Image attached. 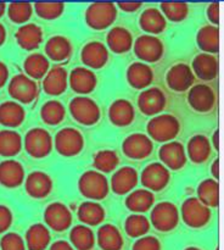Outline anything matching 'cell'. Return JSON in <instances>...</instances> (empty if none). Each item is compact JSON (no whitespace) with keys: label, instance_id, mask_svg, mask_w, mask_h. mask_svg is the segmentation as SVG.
Instances as JSON below:
<instances>
[{"label":"cell","instance_id":"obj_4","mask_svg":"<svg viewBox=\"0 0 224 250\" xmlns=\"http://www.w3.org/2000/svg\"><path fill=\"white\" fill-rule=\"evenodd\" d=\"M116 17L117 7L113 2H93L85 10V22L95 31L109 28Z\"/></svg>","mask_w":224,"mask_h":250},{"label":"cell","instance_id":"obj_15","mask_svg":"<svg viewBox=\"0 0 224 250\" xmlns=\"http://www.w3.org/2000/svg\"><path fill=\"white\" fill-rule=\"evenodd\" d=\"M166 95L160 88L152 87L143 90L138 97V106L145 116H156L166 107Z\"/></svg>","mask_w":224,"mask_h":250},{"label":"cell","instance_id":"obj_41","mask_svg":"<svg viewBox=\"0 0 224 250\" xmlns=\"http://www.w3.org/2000/svg\"><path fill=\"white\" fill-rule=\"evenodd\" d=\"M22 149V137L11 129L0 131V155L12 158Z\"/></svg>","mask_w":224,"mask_h":250},{"label":"cell","instance_id":"obj_21","mask_svg":"<svg viewBox=\"0 0 224 250\" xmlns=\"http://www.w3.org/2000/svg\"><path fill=\"white\" fill-rule=\"evenodd\" d=\"M138 181L139 176L135 168L131 167V166H123L112 175V192L117 195L127 194L135 188V186L138 185Z\"/></svg>","mask_w":224,"mask_h":250},{"label":"cell","instance_id":"obj_34","mask_svg":"<svg viewBox=\"0 0 224 250\" xmlns=\"http://www.w3.org/2000/svg\"><path fill=\"white\" fill-rule=\"evenodd\" d=\"M155 202V195L152 192L148 189H136L134 192L129 193L128 197L126 198L127 209L135 214H143V212L149 211Z\"/></svg>","mask_w":224,"mask_h":250},{"label":"cell","instance_id":"obj_33","mask_svg":"<svg viewBox=\"0 0 224 250\" xmlns=\"http://www.w3.org/2000/svg\"><path fill=\"white\" fill-rule=\"evenodd\" d=\"M45 54L50 60L61 62L67 60L72 54V44L63 36H54L46 42Z\"/></svg>","mask_w":224,"mask_h":250},{"label":"cell","instance_id":"obj_2","mask_svg":"<svg viewBox=\"0 0 224 250\" xmlns=\"http://www.w3.org/2000/svg\"><path fill=\"white\" fill-rule=\"evenodd\" d=\"M68 109L73 120L83 126H93L97 124L101 116V111L96 102L85 95L73 98L70 102Z\"/></svg>","mask_w":224,"mask_h":250},{"label":"cell","instance_id":"obj_25","mask_svg":"<svg viewBox=\"0 0 224 250\" xmlns=\"http://www.w3.org/2000/svg\"><path fill=\"white\" fill-rule=\"evenodd\" d=\"M127 81L134 89H145L152 83L153 70L144 62H133L127 68Z\"/></svg>","mask_w":224,"mask_h":250},{"label":"cell","instance_id":"obj_39","mask_svg":"<svg viewBox=\"0 0 224 250\" xmlns=\"http://www.w3.org/2000/svg\"><path fill=\"white\" fill-rule=\"evenodd\" d=\"M197 199L204 205L217 208L219 204V185L218 181L207 178L204 180L197 187Z\"/></svg>","mask_w":224,"mask_h":250},{"label":"cell","instance_id":"obj_38","mask_svg":"<svg viewBox=\"0 0 224 250\" xmlns=\"http://www.w3.org/2000/svg\"><path fill=\"white\" fill-rule=\"evenodd\" d=\"M49 67H50V63H49L48 58L43 54H31L23 61V68L26 76H28L32 80H40V78L45 77Z\"/></svg>","mask_w":224,"mask_h":250},{"label":"cell","instance_id":"obj_37","mask_svg":"<svg viewBox=\"0 0 224 250\" xmlns=\"http://www.w3.org/2000/svg\"><path fill=\"white\" fill-rule=\"evenodd\" d=\"M50 232L43 224H34L26 232V246L28 250H44L50 243Z\"/></svg>","mask_w":224,"mask_h":250},{"label":"cell","instance_id":"obj_16","mask_svg":"<svg viewBox=\"0 0 224 250\" xmlns=\"http://www.w3.org/2000/svg\"><path fill=\"white\" fill-rule=\"evenodd\" d=\"M161 164L168 170H180L187 164V153L185 148L179 142H168L165 143L158 150Z\"/></svg>","mask_w":224,"mask_h":250},{"label":"cell","instance_id":"obj_59","mask_svg":"<svg viewBox=\"0 0 224 250\" xmlns=\"http://www.w3.org/2000/svg\"><path fill=\"white\" fill-rule=\"evenodd\" d=\"M184 250H201V249L196 248V247H189V248H185Z\"/></svg>","mask_w":224,"mask_h":250},{"label":"cell","instance_id":"obj_18","mask_svg":"<svg viewBox=\"0 0 224 250\" xmlns=\"http://www.w3.org/2000/svg\"><path fill=\"white\" fill-rule=\"evenodd\" d=\"M68 84L75 93L85 95L96 88L97 78L90 68L75 67L68 75Z\"/></svg>","mask_w":224,"mask_h":250},{"label":"cell","instance_id":"obj_42","mask_svg":"<svg viewBox=\"0 0 224 250\" xmlns=\"http://www.w3.org/2000/svg\"><path fill=\"white\" fill-rule=\"evenodd\" d=\"M66 109L57 100H49L41 106L40 117L44 124L49 126H57L65 120Z\"/></svg>","mask_w":224,"mask_h":250},{"label":"cell","instance_id":"obj_19","mask_svg":"<svg viewBox=\"0 0 224 250\" xmlns=\"http://www.w3.org/2000/svg\"><path fill=\"white\" fill-rule=\"evenodd\" d=\"M80 60L87 68L99 70L109 61V51L101 42H89L80 51Z\"/></svg>","mask_w":224,"mask_h":250},{"label":"cell","instance_id":"obj_30","mask_svg":"<svg viewBox=\"0 0 224 250\" xmlns=\"http://www.w3.org/2000/svg\"><path fill=\"white\" fill-rule=\"evenodd\" d=\"M187 156L194 164H202L211 156L212 148L209 139L204 134H196L187 142Z\"/></svg>","mask_w":224,"mask_h":250},{"label":"cell","instance_id":"obj_14","mask_svg":"<svg viewBox=\"0 0 224 250\" xmlns=\"http://www.w3.org/2000/svg\"><path fill=\"white\" fill-rule=\"evenodd\" d=\"M189 105L200 114L211 111L216 105V93L207 84H195L187 94Z\"/></svg>","mask_w":224,"mask_h":250},{"label":"cell","instance_id":"obj_23","mask_svg":"<svg viewBox=\"0 0 224 250\" xmlns=\"http://www.w3.org/2000/svg\"><path fill=\"white\" fill-rule=\"evenodd\" d=\"M109 119L114 126L127 127L133 124L135 119V110L129 100L117 99L110 105Z\"/></svg>","mask_w":224,"mask_h":250},{"label":"cell","instance_id":"obj_13","mask_svg":"<svg viewBox=\"0 0 224 250\" xmlns=\"http://www.w3.org/2000/svg\"><path fill=\"white\" fill-rule=\"evenodd\" d=\"M153 143L150 137L144 133H133L127 137L122 143L124 155L133 160L145 159L152 153Z\"/></svg>","mask_w":224,"mask_h":250},{"label":"cell","instance_id":"obj_10","mask_svg":"<svg viewBox=\"0 0 224 250\" xmlns=\"http://www.w3.org/2000/svg\"><path fill=\"white\" fill-rule=\"evenodd\" d=\"M133 49L135 55L145 62H157L161 60L165 51L162 41L150 34H144L136 38L133 43Z\"/></svg>","mask_w":224,"mask_h":250},{"label":"cell","instance_id":"obj_29","mask_svg":"<svg viewBox=\"0 0 224 250\" xmlns=\"http://www.w3.org/2000/svg\"><path fill=\"white\" fill-rule=\"evenodd\" d=\"M139 26L151 36V34L162 33L167 26V22L160 10L156 7H148L141 12L139 17Z\"/></svg>","mask_w":224,"mask_h":250},{"label":"cell","instance_id":"obj_49","mask_svg":"<svg viewBox=\"0 0 224 250\" xmlns=\"http://www.w3.org/2000/svg\"><path fill=\"white\" fill-rule=\"evenodd\" d=\"M131 250H162V246L156 237L145 236L134 242Z\"/></svg>","mask_w":224,"mask_h":250},{"label":"cell","instance_id":"obj_6","mask_svg":"<svg viewBox=\"0 0 224 250\" xmlns=\"http://www.w3.org/2000/svg\"><path fill=\"white\" fill-rule=\"evenodd\" d=\"M53 138L46 129L36 127L24 136V149L34 159H43L53 150Z\"/></svg>","mask_w":224,"mask_h":250},{"label":"cell","instance_id":"obj_27","mask_svg":"<svg viewBox=\"0 0 224 250\" xmlns=\"http://www.w3.org/2000/svg\"><path fill=\"white\" fill-rule=\"evenodd\" d=\"M106 43L114 54L128 53L133 46V36L127 28L121 26L112 27L106 36Z\"/></svg>","mask_w":224,"mask_h":250},{"label":"cell","instance_id":"obj_47","mask_svg":"<svg viewBox=\"0 0 224 250\" xmlns=\"http://www.w3.org/2000/svg\"><path fill=\"white\" fill-rule=\"evenodd\" d=\"M33 10L40 19L56 20L65 11L63 2H36Z\"/></svg>","mask_w":224,"mask_h":250},{"label":"cell","instance_id":"obj_26","mask_svg":"<svg viewBox=\"0 0 224 250\" xmlns=\"http://www.w3.org/2000/svg\"><path fill=\"white\" fill-rule=\"evenodd\" d=\"M191 71L200 80L212 81L218 75V60L211 54H200L192 60Z\"/></svg>","mask_w":224,"mask_h":250},{"label":"cell","instance_id":"obj_57","mask_svg":"<svg viewBox=\"0 0 224 250\" xmlns=\"http://www.w3.org/2000/svg\"><path fill=\"white\" fill-rule=\"evenodd\" d=\"M218 134H219V132H218V131H216V132H214V134H213V139H212V141H213V146H214V149H216V150H219Z\"/></svg>","mask_w":224,"mask_h":250},{"label":"cell","instance_id":"obj_3","mask_svg":"<svg viewBox=\"0 0 224 250\" xmlns=\"http://www.w3.org/2000/svg\"><path fill=\"white\" fill-rule=\"evenodd\" d=\"M78 189L90 200H102L110 192L107 178L97 171H85L78 180Z\"/></svg>","mask_w":224,"mask_h":250},{"label":"cell","instance_id":"obj_1","mask_svg":"<svg viewBox=\"0 0 224 250\" xmlns=\"http://www.w3.org/2000/svg\"><path fill=\"white\" fill-rule=\"evenodd\" d=\"M151 141L158 143L172 142L180 131V124L175 116L170 114H161L153 116L146 126Z\"/></svg>","mask_w":224,"mask_h":250},{"label":"cell","instance_id":"obj_53","mask_svg":"<svg viewBox=\"0 0 224 250\" xmlns=\"http://www.w3.org/2000/svg\"><path fill=\"white\" fill-rule=\"evenodd\" d=\"M9 80V68L2 61H0V88L4 87Z\"/></svg>","mask_w":224,"mask_h":250},{"label":"cell","instance_id":"obj_52","mask_svg":"<svg viewBox=\"0 0 224 250\" xmlns=\"http://www.w3.org/2000/svg\"><path fill=\"white\" fill-rule=\"evenodd\" d=\"M143 6L141 2H118V7L122 11L126 12H134Z\"/></svg>","mask_w":224,"mask_h":250},{"label":"cell","instance_id":"obj_35","mask_svg":"<svg viewBox=\"0 0 224 250\" xmlns=\"http://www.w3.org/2000/svg\"><path fill=\"white\" fill-rule=\"evenodd\" d=\"M78 219L87 226H97L105 220V209L96 202H84L78 207Z\"/></svg>","mask_w":224,"mask_h":250},{"label":"cell","instance_id":"obj_44","mask_svg":"<svg viewBox=\"0 0 224 250\" xmlns=\"http://www.w3.org/2000/svg\"><path fill=\"white\" fill-rule=\"evenodd\" d=\"M119 164V158L113 150H100L93 159V165L99 172H112Z\"/></svg>","mask_w":224,"mask_h":250},{"label":"cell","instance_id":"obj_45","mask_svg":"<svg viewBox=\"0 0 224 250\" xmlns=\"http://www.w3.org/2000/svg\"><path fill=\"white\" fill-rule=\"evenodd\" d=\"M6 9L9 19L17 24H26L33 14V5L29 2H11Z\"/></svg>","mask_w":224,"mask_h":250},{"label":"cell","instance_id":"obj_50","mask_svg":"<svg viewBox=\"0 0 224 250\" xmlns=\"http://www.w3.org/2000/svg\"><path fill=\"white\" fill-rule=\"evenodd\" d=\"M12 212L5 205H0V233H4L12 225Z\"/></svg>","mask_w":224,"mask_h":250},{"label":"cell","instance_id":"obj_31","mask_svg":"<svg viewBox=\"0 0 224 250\" xmlns=\"http://www.w3.org/2000/svg\"><path fill=\"white\" fill-rule=\"evenodd\" d=\"M26 119L23 106L16 102H4L0 104V125L9 128L21 126Z\"/></svg>","mask_w":224,"mask_h":250},{"label":"cell","instance_id":"obj_46","mask_svg":"<svg viewBox=\"0 0 224 250\" xmlns=\"http://www.w3.org/2000/svg\"><path fill=\"white\" fill-rule=\"evenodd\" d=\"M161 12L172 22H180L187 19L189 5L187 2H161Z\"/></svg>","mask_w":224,"mask_h":250},{"label":"cell","instance_id":"obj_48","mask_svg":"<svg viewBox=\"0 0 224 250\" xmlns=\"http://www.w3.org/2000/svg\"><path fill=\"white\" fill-rule=\"evenodd\" d=\"M0 249L1 250H26L23 238L15 232H9L2 236L0 241Z\"/></svg>","mask_w":224,"mask_h":250},{"label":"cell","instance_id":"obj_56","mask_svg":"<svg viewBox=\"0 0 224 250\" xmlns=\"http://www.w3.org/2000/svg\"><path fill=\"white\" fill-rule=\"evenodd\" d=\"M5 41H6V29L0 23V46L5 43Z\"/></svg>","mask_w":224,"mask_h":250},{"label":"cell","instance_id":"obj_60","mask_svg":"<svg viewBox=\"0 0 224 250\" xmlns=\"http://www.w3.org/2000/svg\"><path fill=\"white\" fill-rule=\"evenodd\" d=\"M216 250H218V249H216Z\"/></svg>","mask_w":224,"mask_h":250},{"label":"cell","instance_id":"obj_36","mask_svg":"<svg viewBox=\"0 0 224 250\" xmlns=\"http://www.w3.org/2000/svg\"><path fill=\"white\" fill-rule=\"evenodd\" d=\"M196 43L205 54H217L219 50V29L216 26H204L197 31Z\"/></svg>","mask_w":224,"mask_h":250},{"label":"cell","instance_id":"obj_12","mask_svg":"<svg viewBox=\"0 0 224 250\" xmlns=\"http://www.w3.org/2000/svg\"><path fill=\"white\" fill-rule=\"evenodd\" d=\"M46 226L55 232H63L72 225V214L65 204L60 202L51 203L44 211Z\"/></svg>","mask_w":224,"mask_h":250},{"label":"cell","instance_id":"obj_8","mask_svg":"<svg viewBox=\"0 0 224 250\" xmlns=\"http://www.w3.org/2000/svg\"><path fill=\"white\" fill-rule=\"evenodd\" d=\"M179 224V210L173 203L161 202L151 210V225L158 232H170Z\"/></svg>","mask_w":224,"mask_h":250},{"label":"cell","instance_id":"obj_22","mask_svg":"<svg viewBox=\"0 0 224 250\" xmlns=\"http://www.w3.org/2000/svg\"><path fill=\"white\" fill-rule=\"evenodd\" d=\"M68 85V73L62 66H54L49 68L43 81V89L48 95L57 97L61 95Z\"/></svg>","mask_w":224,"mask_h":250},{"label":"cell","instance_id":"obj_24","mask_svg":"<svg viewBox=\"0 0 224 250\" xmlns=\"http://www.w3.org/2000/svg\"><path fill=\"white\" fill-rule=\"evenodd\" d=\"M24 181V168L16 160H5L0 163V185L6 188H17Z\"/></svg>","mask_w":224,"mask_h":250},{"label":"cell","instance_id":"obj_20","mask_svg":"<svg viewBox=\"0 0 224 250\" xmlns=\"http://www.w3.org/2000/svg\"><path fill=\"white\" fill-rule=\"evenodd\" d=\"M24 188L29 197L34 199H43L53 190V180L43 171H34L27 176Z\"/></svg>","mask_w":224,"mask_h":250},{"label":"cell","instance_id":"obj_9","mask_svg":"<svg viewBox=\"0 0 224 250\" xmlns=\"http://www.w3.org/2000/svg\"><path fill=\"white\" fill-rule=\"evenodd\" d=\"M9 94L15 102L21 104H31L38 97V85L36 81L26 75H16L11 78L9 83Z\"/></svg>","mask_w":224,"mask_h":250},{"label":"cell","instance_id":"obj_54","mask_svg":"<svg viewBox=\"0 0 224 250\" xmlns=\"http://www.w3.org/2000/svg\"><path fill=\"white\" fill-rule=\"evenodd\" d=\"M50 250H75L72 244H70L66 241H57L54 244H51Z\"/></svg>","mask_w":224,"mask_h":250},{"label":"cell","instance_id":"obj_17","mask_svg":"<svg viewBox=\"0 0 224 250\" xmlns=\"http://www.w3.org/2000/svg\"><path fill=\"white\" fill-rule=\"evenodd\" d=\"M194 73L187 63H175L166 75L167 85L174 92H185L190 89L194 83Z\"/></svg>","mask_w":224,"mask_h":250},{"label":"cell","instance_id":"obj_11","mask_svg":"<svg viewBox=\"0 0 224 250\" xmlns=\"http://www.w3.org/2000/svg\"><path fill=\"white\" fill-rule=\"evenodd\" d=\"M140 181L141 185L150 192H160L169 183L170 172L161 163H151L141 172Z\"/></svg>","mask_w":224,"mask_h":250},{"label":"cell","instance_id":"obj_7","mask_svg":"<svg viewBox=\"0 0 224 250\" xmlns=\"http://www.w3.org/2000/svg\"><path fill=\"white\" fill-rule=\"evenodd\" d=\"M182 220L190 229H202L211 220V209L202 204L197 198L185 200L180 209Z\"/></svg>","mask_w":224,"mask_h":250},{"label":"cell","instance_id":"obj_43","mask_svg":"<svg viewBox=\"0 0 224 250\" xmlns=\"http://www.w3.org/2000/svg\"><path fill=\"white\" fill-rule=\"evenodd\" d=\"M150 221L141 214L129 215L124 222V231L131 238H140L150 229Z\"/></svg>","mask_w":224,"mask_h":250},{"label":"cell","instance_id":"obj_28","mask_svg":"<svg viewBox=\"0 0 224 250\" xmlns=\"http://www.w3.org/2000/svg\"><path fill=\"white\" fill-rule=\"evenodd\" d=\"M17 44L24 50H34L43 42V29L36 23H26L16 32Z\"/></svg>","mask_w":224,"mask_h":250},{"label":"cell","instance_id":"obj_5","mask_svg":"<svg viewBox=\"0 0 224 250\" xmlns=\"http://www.w3.org/2000/svg\"><path fill=\"white\" fill-rule=\"evenodd\" d=\"M54 146L60 155L66 158L77 156L84 148V137L73 127H65L56 133Z\"/></svg>","mask_w":224,"mask_h":250},{"label":"cell","instance_id":"obj_55","mask_svg":"<svg viewBox=\"0 0 224 250\" xmlns=\"http://www.w3.org/2000/svg\"><path fill=\"white\" fill-rule=\"evenodd\" d=\"M211 171H212V175H213V180L218 181L219 178V160L218 159H216V160L213 161V164H212L211 166Z\"/></svg>","mask_w":224,"mask_h":250},{"label":"cell","instance_id":"obj_32","mask_svg":"<svg viewBox=\"0 0 224 250\" xmlns=\"http://www.w3.org/2000/svg\"><path fill=\"white\" fill-rule=\"evenodd\" d=\"M97 244L102 250H121L123 248V237L114 225H102L97 229Z\"/></svg>","mask_w":224,"mask_h":250},{"label":"cell","instance_id":"obj_40","mask_svg":"<svg viewBox=\"0 0 224 250\" xmlns=\"http://www.w3.org/2000/svg\"><path fill=\"white\" fill-rule=\"evenodd\" d=\"M71 244L77 250H92L95 246V236L85 225H77L71 229Z\"/></svg>","mask_w":224,"mask_h":250},{"label":"cell","instance_id":"obj_58","mask_svg":"<svg viewBox=\"0 0 224 250\" xmlns=\"http://www.w3.org/2000/svg\"><path fill=\"white\" fill-rule=\"evenodd\" d=\"M5 10H6V4L5 2H0V17L5 14Z\"/></svg>","mask_w":224,"mask_h":250},{"label":"cell","instance_id":"obj_51","mask_svg":"<svg viewBox=\"0 0 224 250\" xmlns=\"http://www.w3.org/2000/svg\"><path fill=\"white\" fill-rule=\"evenodd\" d=\"M207 19L212 23V26H218L219 23V2H212L207 7Z\"/></svg>","mask_w":224,"mask_h":250}]
</instances>
